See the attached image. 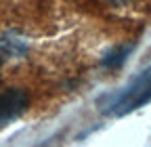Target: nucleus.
Returning a JSON list of instances; mask_svg holds the SVG:
<instances>
[{
    "label": "nucleus",
    "instance_id": "obj_1",
    "mask_svg": "<svg viewBox=\"0 0 151 147\" xmlns=\"http://www.w3.org/2000/svg\"><path fill=\"white\" fill-rule=\"evenodd\" d=\"M27 109V95L19 88H9L0 93V124L19 118Z\"/></svg>",
    "mask_w": 151,
    "mask_h": 147
},
{
    "label": "nucleus",
    "instance_id": "obj_2",
    "mask_svg": "<svg viewBox=\"0 0 151 147\" xmlns=\"http://www.w3.org/2000/svg\"><path fill=\"white\" fill-rule=\"evenodd\" d=\"M149 101H151V84L141 86V88H137V90H132V97L124 99L118 107H122L120 114H124V112L137 109V107H141V105H145V103H149Z\"/></svg>",
    "mask_w": 151,
    "mask_h": 147
},
{
    "label": "nucleus",
    "instance_id": "obj_3",
    "mask_svg": "<svg viewBox=\"0 0 151 147\" xmlns=\"http://www.w3.org/2000/svg\"><path fill=\"white\" fill-rule=\"evenodd\" d=\"M128 53V48H124L122 53H116V55H111L109 59H105V65H120L124 61V55Z\"/></svg>",
    "mask_w": 151,
    "mask_h": 147
}]
</instances>
